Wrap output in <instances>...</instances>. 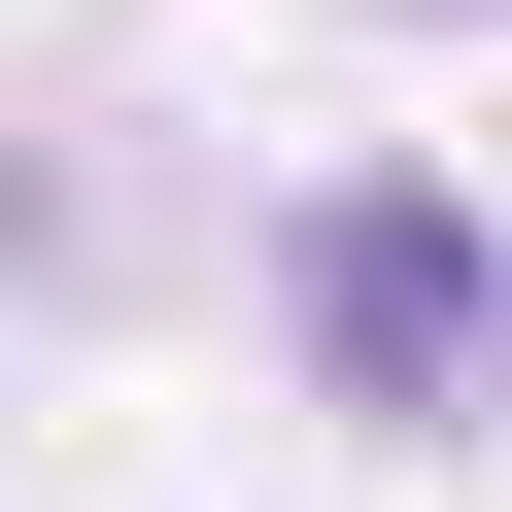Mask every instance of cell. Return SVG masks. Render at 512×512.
Masks as SVG:
<instances>
[{"label": "cell", "instance_id": "obj_1", "mask_svg": "<svg viewBox=\"0 0 512 512\" xmlns=\"http://www.w3.org/2000/svg\"><path fill=\"white\" fill-rule=\"evenodd\" d=\"M274 308H308V376H342V410H410V444H444V410H512V239H478L444 171H342V205L274 239Z\"/></svg>", "mask_w": 512, "mask_h": 512}]
</instances>
